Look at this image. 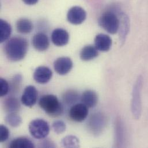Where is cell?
I'll use <instances>...</instances> for the list:
<instances>
[{
    "label": "cell",
    "instance_id": "cell-25",
    "mask_svg": "<svg viewBox=\"0 0 148 148\" xmlns=\"http://www.w3.org/2000/svg\"><path fill=\"white\" fill-rule=\"evenodd\" d=\"M10 89L9 83L6 80L1 78H0V95L3 97L6 95Z\"/></svg>",
    "mask_w": 148,
    "mask_h": 148
},
{
    "label": "cell",
    "instance_id": "cell-19",
    "mask_svg": "<svg viewBox=\"0 0 148 148\" xmlns=\"http://www.w3.org/2000/svg\"><path fill=\"white\" fill-rule=\"evenodd\" d=\"M9 147L10 148H35V145L29 138L22 137L14 139Z\"/></svg>",
    "mask_w": 148,
    "mask_h": 148
},
{
    "label": "cell",
    "instance_id": "cell-3",
    "mask_svg": "<svg viewBox=\"0 0 148 148\" xmlns=\"http://www.w3.org/2000/svg\"><path fill=\"white\" fill-rule=\"evenodd\" d=\"M99 24L107 32L115 34L120 28L121 21L115 13L106 11L100 17Z\"/></svg>",
    "mask_w": 148,
    "mask_h": 148
},
{
    "label": "cell",
    "instance_id": "cell-28",
    "mask_svg": "<svg viewBox=\"0 0 148 148\" xmlns=\"http://www.w3.org/2000/svg\"><path fill=\"white\" fill-rule=\"evenodd\" d=\"M23 2L27 4V5H35L36 4L39 0H23Z\"/></svg>",
    "mask_w": 148,
    "mask_h": 148
},
{
    "label": "cell",
    "instance_id": "cell-10",
    "mask_svg": "<svg viewBox=\"0 0 148 148\" xmlns=\"http://www.w3.org/2000/svg\"><path fill=\"white\" fill-rule=\"evenodd\" d=\"M73 65V62L70 58L62 57L55 61L54 68L58 74L63 75L68 74L71 71Z\"/></svg>",
    "mask_w": 148,
    "mask_h": 148
},
{
    "label": "cell",
    "instance_id": "cell-9",
    "mask_svg": "<svg viewBox=\"0 0 148 148\" xmlns=\"http://www.w3.org/2000/svg\"><path fill=\"white\" fill-rule=\"evenodd\" d=\"M38 91L36 88L32 85L27 86L21 96V101L27 107H31L34 106L38 100Z\"/></svg>",
    "mask_w": 148,
    "mask_h": 148
},
{
    "label": "cell",
    "instance_id": "cell-8",
    "mask_svg": "<svg viewBox=\"0 0 148 148\" xmlns=\"http://www.w3.org/2000/svg\"><path fill=\"white\" fill-rule=\"evenodd\" d=\"M86 13L81 7L75 6L71 8L67 14L68 21L73 25L82 24L86 19Z\"/></svg>",
    "mask_w": 148,
    "mask_h": 148
},
{
    "label": "cell",
    "instance_id": "cell-13",
    "mask_svg": "<svg viewBox=\"0 0 148 148\" xmlns=\"http://www.w3.org/2000/svg\"><path fill=\"white\" fill-rule=\"evenodd\" d=\"M32 44L36 50L45 51L49 47L50 42L46 34L43 32H39L34 36L32 39Z\"/></svg>",
    "mask_w": 148,
    "mask_h": 148
},
{
    "label": "cell",
    "instance_id": "cell-20",
    "mask_svg": "<svg viewBox=\"0 0 148 148\" xmlns=\"http://www.w3.org/2000/svg\"><path fill=\"white\" fill-rule=\"evenodd\" d=\"M12 33L10 25L2 19L0 21V42L3 43L9 39Z\"/></svg>",
    "mask_w": 148,
    "mask_h": 148
},
{
    "label": "cell",
    "instance_id": "cell-18",
    "mask_svg": "<svg viewBox=\"0 0 148 148\" xmlns=\"http://www.w3.org/2000/svg\"><path fill=\"white\" fill-rule=\"evenodd\" d=\"M34 28L31 20L27 18H20L16 23L17 31L22 34H28L31 32Z\"/></svg>",
    "mask_w": 148,
    "mask_h": 148
},
{
    "label": "cell",
    "instance_id": "cell-24",
    "mask_svg": "<svg viewBox=\"0 0 148 148\" xmlns=\"http://www.w3.org/2000/svg\"><path fill=\"white\" fill-rule=\"evenodd\" d=\"M66 126L65 123L61 120L56 121L52 125V129L53 131L57 134H60L65 132Z\"/></svg>",
    "mask_w": 148,
    "mask_h": 148
},
{
    "label": "cell",
    "instance_id": "cell-16",
    "mask_svg": "<svg viewBox=\"0 0 148 148\" xmlns=\"http://www.w3.org/2000/svg\"><path fill=\"white\" fill-rule=\"evenodd\" d=\"M99 55L98 50L95 46L87 45L84 47L80 52V58L84 61H88L96 58Z\"/></svg>",
    "mask_w": 148,
    "mask_h": 148
},
{
    "label": "cell",
    "instance_id": "cell-4",
    "mask_svg": "<svg viewBox=\"0 0 148 148\" xmlns=\"http://www.w3.org/2000/svg\"><path fill=\"white\" fill-rule=\"evenodd\" d=\"M143 78L139 76L133 88L132 100V111L136 119H140L142 112L141 105V90L143 88Z\"/></svg>",
    "mask_w": 148,
    "mask_h": 148
},
{
    "label": "cell",
    "instance_id": "cell-27",
    "mask_svg": "<svg viewBox=\"0 0 148 148\" xmlns=\"http://www.w3.org/2000/svg\"><path fill=\"white\" fill-rule=\"evenodd\" d=\"M42 147H54L55 146L53 145V144L51 143V141H50L49 140H45V141H43V143L42 144Z\"/></svg>",
    "mask_w": 148,
    "mask_h": 148
},
{
    "label": "cell",
    "instance_id": "cell-14",
    "mask_svg": "<svg viewBox=\"0 0 148 148\" xmlns=\"http://www.w3.org/2000/svg\"><path fill=\"white\" fill-rule=\"evenodd\" d=\"M112 46V39L107 35L99 34L95 38V46L97 50L106 52L110 50Z\"/></svg>",
    "mask_w": 148,
    "mask_h": 148
},
{
    "label": "cell",
    "instance_id": "cell-11",
    "mask_svg": "<svg viewBox=\"0 0 148 148\" xmlns=\"http://www.w3.org/2000/svg\"><path fill=\"white\" fill-rule=\"evenodd\" d=\"M51 41L57 46L66 45L69 41V35L67 31L62 28L54 29L51 34Z\"/></svg>",
    "mask_w": 148,
    "mask_h": 148
},
{
    "label": "cell",
    "instance_id": "cell-2",
    "mask_svg": "<svg viewBox=\"0 0 148 148\" xmlns=\"http://www.w3.org/2000/svg\"><path fill=\"white\" fill-rule=\"evenodd\" d=\"M40 107L49 116L57 117L64 112V106L57 96L53 95H46L42 96L39 101Z\"/></svg>",
    "mask_w": 148,
    "mask_h": 148
},
{
    "label": "cell",
    "instance_id": "cell-15",
    "mask_svg": "<svg viewBox=\"0 0 148 148\" xmlns=\"http://www.w3.org/2000/svg\"><path fill=\"white\" fill-rule=\"evenodd\" d=\"M81 101L88 108H93L98 103L97 94L92 90H85L81 96Z\"/></svg>",
    "mask_w": 148,
    "mask_h": 148
},
{
    "label": "cell",
    "instance_id": "cell-26",
    "mask_svg": "<svg viewBox=\"0 0 148 148\" xmlns=\"http://www.w3.org/2000/svg\"><path fill=\"white\" fill-rule=\"evenodd\" d=\"M9 137V129L3 125L0 126V141L3 143L6 141Z\"/></svg>",
    "mask_w": 148,
    "mask_h": 148
},
{
    "label": "cell",
    "instance_id": "cell-21",
    "mask_svg": "<svg viewBox=\"0 0 148 148\" xmlns=\"http://www.w3.org/2000/svg\"><path fill=\"white\" fill-rule=\"evenodd\" d=\"M63 101L68 106H73L79 99V95L74 90H69L64 93Z\"/></svg>",
    "mask_w": 148,
    "mask_h": 148
},
{
    "label": "cell",
    "instance_id": "cell-6",
    "mask_svg": "<svg viewBox=\"0 0 148 148\" xmlns=\"http://www.w3.org/2000/svg\"><path fill=\"white\" fill-rule=\"evenodd\" d=\"M106 125L105 116L100 112L92 115L88 121V126L90 131L96 135L100 134Z\"/></svg>",
    "mask_w": 148,
    "mask_h": 148
},
{
    "label": "cell",
    "instance_id": "cell-7",
    "mask_svg": "<svg viewBox=\"0 0 148 148\" xmlns=\"http://www.w3.org/2000/svg\"><path fill=\"white\" fill-rule=\"evenodd\" d=\"M88 107L83 103H77L71 107L69 115L72 120L77 122H82L88 116Z\"/></svg>",
    "mask_w": 148,
    "mask_h": 148
},
{
    "label": "cell",
    "instance_id": "cell-23",
    "mask_svg": "<svg viewBox=\"0 0 148 148\" xmlns=\"http://www.w3.org/2000/svg\"><path fill=\"white\" fill-rule=\"evenodd\" d=\"M79 140L73 136H68L61 141L62 146L66 148H78L79 147Z\"/></svg>",
    "mask_w": 148,
    "mask_h": 148
},
{
    "label": "cell",
    "instance_id": "cell-1",
    "mask_svg": "<svg viewBox=\"0 0 148 148\" xmlns=\"http://www.w3.org/2000/svg\"><path fill=\"white\" fill-rule=\"evenodd\" d=\"M28 49L27 40L21 36H14L9 39L4 47L7 58L13 62L22 60L26 56Z\"/></svg>",
    "mask_w": 148,
    "mask_h": 148
},
{
    "label": "cell",
    "instance_id": "cell-17",
    "mask_svg": "<svg viewBox=\"0 0 148 148\" xmlns=\"http://www.w3.org/2000/svg\"><path fill=\"white\" fill-rule=\"evenodd\" d=\"M3 108L9 114L16 113L20 108V104L16 97L9 96L3 101Z\"/></svg>",
    "mask_w": 148,
    "mask_h": 148
},
{
    "label": "cell",
    "instance_id": "cell-22",
    "mask_svg": "<svg viewBox=\"0 0 148 148\" xmlns=\"http://www.w3.org/2000/svg\"><path fill=\"white\" fill-rule=\"evenodd\" d=\"M7 124L12 127H17L22 123L21 117L16 113H10L5 118Z\"/></svg>",
    "mask_w": 148,
    "mask_h": 148
},
{
    "label": "cell",
    "instance_id": "cell-5",
    "mask_svg": "<svg viewBox=\"0 0 148 148\" xmlns=\"http://www.w3.org/2000/svg\"><path fill=\"white\" fill-rule=\"evenodd\" d=\"M28 129L31 135L38 140L45 138L50 132L49 123L42 119H36L31 121Z\"/></svg>",
    "mask_w": 148,
    "mask_h": 148
},
{
    "label": "cell",
    "instance_id": "cell-12",
    "mask_svg": "<svg viewBox=\"0 0 148 148\" xmlns=\"http://www.w3.org/2000/svg\"><path fill=\"white\" fill-rule=\"evenodd\" d=\"M53 77L51 70L47 66H39L37 68L34 73L35 81L40 84H45L49 82Z\"/></svg>",
    "mask_w": 148,
    "mask_h": 148
}]
</instances>
